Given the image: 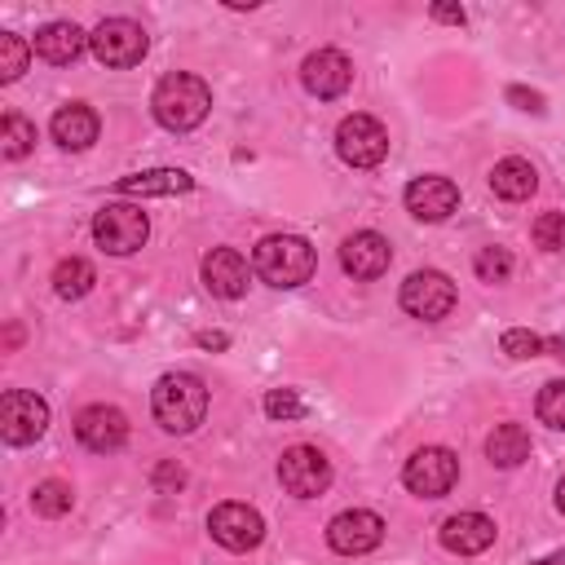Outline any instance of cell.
Segmentation results:
<instances>
[{"label": "cell", "instance_id": "1", "mask_svg": "<svg viewBox=\"0 0 565 565\" xmlns=\"http://www.w3.org/2000/svg\"><path fill=\"white\" fill-rule=\"evenodd\" d=\"M150 411L163 433L185 437L207 419V384L190 371H168V375H159V384L150 393Z\"/></svg>", "mask_w": 565, "mask_h": 565}, {"label": "cell", "instance_id": "2", "mask_svg": "<svg viewBox=\"0 0 565 565\" xmlns=\"http://www.w3.org/2000/svg\"><path fill=\"white\" fill-rule=\"evenodd\" d=\"M150 110H154V119H159L168 132H190V128H199V124L207 119V110H212V88H207L199 75H190V71H172V75H163V79L154 84Z\"/></svg>", "mask_w": 565, "mask_h": 565}, {"label": "cell", "instance_id": "3", "mask_svg": "<svg viewBox=\"0 0 565 565\" xmlns=\"http://www.w3.org/2000/svg\"><path fill=\"white\" fill-rule=\"evenodd\" d=\"M252 269L269 287H300L313 278L318 256L300 234H265L252 252Z\"/></svg>", "mask_w": 565, "mask_h": 565}, {"label": "cell", "instance_id": "4", "mask_svg": "<svg viewBox=\"0 0 565 565\" xmlns=\"http://www.w3.org/2000/svg\"><path fill=\"white\" fill-rule=\"evenodd\" d=\"M93 238L110 256H132L150 238V221H146V212L137 203H106L93 216Z\"/></svg>", "mask_w": 565, "mask_h": 565}, {"label": "cell", "instance_id": "5", "mask_svg": "<svg viewBox=\"0 0 565 565\" xmlns=\"http://www.w3.org/2000/svg\"><path fill=\"white\" fill-rule=\"evenodd\" d=\"M88 49L102 66H137L150 49V35L132 18H102L88 35Z\"/></svg>", "mask_w": 565, "mask_h": 565}, {"label": "cell", "instance_id": "6", "mask_svg": "<svg viewBox=\"0 0 565 565\" xmlns=\"http://www.w3.org/2000/svg\"><path fill=\"white\" fill-rule=\"evenodd\" d=\"M335 150L349 168H380L388 154V132L375 115H344L335 128Z\"/></svg>", "mask_w": 565, "mask_h": 565}, {"label": "cell", "instance_id": "7", "mask_svg": "<svg viewBox=\"0 0 565 565\" xmlns=\"http://www.w3.org/2000/svg\"><path fill=\"white\" fill-rule=\"evenodd\" d=\"M402 481H406V490L419 494V499H441V494H450V486L459 481V459H455V450H446V446H424V450H415V455L406 459Z\"/></svg>", "mask_w": 565, "mask_h": 565}, {"label": "cell", "instance_id": "8", "mask_svg": "<svg viewBox=\"0 0 565 565\" xmlns=\"http://www.w3.org/2000/svg\"><path fill=\"white\" fill-rule=\"evenodd\" d=\"M49 428V402L26 388H9L0 397V437L9 446H31Z\"/></svg>", "mask_w": 565, "mask_h": 565}, {"label": "cell", "instance_id": "9", "mask_svg": "<svg viewBox=\"0 0 565 565\" xmlns=\"http://www.w3.org/2000/svg\"><path fill=\"white\" fill-rule=\"evenodd\" d=\"M402 309L419 322H441L455 309V282L441 269H415L402 282Z\"/></svg>", "mask_w": 565, "mask_h": 565}, {"label": "cell", "instance_id": "10", "mask_svg": "<svg viewBox=\"0 0 565 565\" xmlns=\"http://www.w3.org/2000/svg\"><path fill=\"white\" fill-rule=\"evenodd\" d=\"M207 534H212L221 547H230V552H252V547L265 539V516H260L252 503L230 499V503H216V508L207 512Z\"/></svg>", "mask_w": 565, "mask_h": 565}, {"label": "cell", "instance_id": "11", "mask_svg": "<svg viewBox=\"0 0 565 565\" xmlns=\"http://www.w3.org/2000/svg\"><path fill=\"white\" fill-rule=\"evenodd\" d=\"M278 481L296 499H318L331 486V463H327V455L318 446H291L278 459Z\"/></svg>", "mask_w": 565, "mask_h": 565}, {"label": "cell", "instance_id": "12", "mask_svg": "<svg viewBox=\"0 0 565 565\" xmlns=\"http://www.w3.org/2000/svg\"><path fill=\"white\" fill-rule=\"evenodd\" d=\"M75 437L84 450L93 455H115L124 441H128V415L119 406H106V402H93L75 415Z\"/></svg>", "mask_w": 565, "mask_h": 565}, {"label": "cell", "instance_id": "13", "mask_svg": "<svg viewBox=\"0 0 565 565\" xmlns=\"http://www.w3.org/2000/svg\"><path fill=\"white\" fill-rule=\"evenodd\" d=\"M380 539H384V521L366 508H349V512L331 516V525H327V543L340 556H366L380 547Z\"/></svg>", "mask_w": 565, "mask_h": 565}, {"label": "cell", "instance_id": "14", "mask_svg": "<svg viewBox=\"0 0 565 565\" xmlns=\"http://www.w3.org/2000/svg\"><path fill=\"white\" fill-rule=\"evenodd\" d=\"M388 260H393V247H388V238L375 234V230H358V234H349V238L340 243V269H344L349 278H358V282L380 278V274L388 269Z\"/></svg>", "mask_w": 565, "mask_h": 565}, {"label": "cell", "instance_id": "15", "mask_svg": "<svg viewBox=\"0 0 565 565\" xmlns=\"http://www.w3.org/2000/svg\"><path fill=\"white\" fill-rule=\"evenodd\" d=\"M300 79H305V88H309L313 97L331 102V97H340V93L353 84V62H349L340 49H318V53H309V57L300 62Z\"/></svg>", "mask_w": 565, "mask_h": 565}, {"label": "cell", "instance_id": "16", "mask_svg": "<svg viewBox=\"0 0 565 565\" xmlns=\"http://www.w3.org/2000/svg\"><path fill=\"white\" fill-rule=\"evenodd\" d=\"M402 199L415 221H446L459 207V185L450 177H415Z\"/></svg>", "mask_w": 565, "mask_h": 565}, {"label": "cell", "instance_id": "17", "mask_svg": "<svg viewBox=\"0 0 565 565\" xmlns=\"http://www.w3.org/2000/svg\"><path fill=\"white\" fill-rule=\"evenodd\" d=\"M494 521L486 516V512H455V516H446L441 521V530H437V539H441V547L446 552H455V556H477V552H486L490 543H494Z\"/></svg>", "mask_w": 565, "mask_h": 565}, {"label": "cell", "instance_id": "18", "mask_svg": "<svg viewBox=\"0 0 565 565\" xmlns=\"http://www.w3.org/2000/svg\"><path fill=\"white\" fill-rule=\"evenodd\" d=\"M199 274H203V287L212 296H221V300H238L247 291V260L234 247H212L203 256Z\"/></svg>", "mask_w": 565, "mask_h": 565}, {"label": "cell", "instance_id": "19", "mask_svg": "<svg viewBox=\"0 0 565 565\" xmlns=\"http://www.w3.org/2000/svg\"><path fill=\"white\" fill-rule=\"evenodd\" d=\"M49 132H53V141H57L62 150H88V146L97 141V132H102V119H97L93 106L66 102V106H57V115L49 119Z\"/></svg>", "mask_w": 565, "mask_h": 565}, {"label": "cell", "instance_id": "20", "mask_svg": "<svg viewBox=\"0 0 565 565\" xmlns=\"http://www.w3.org/2000/svg\"><path fill=\"white\" fill-rule=\"evenodd\" d=\"M31 49H35V57H44L49 66H71L84 49H88V35L75 26V22H44L40 31H35V40H31Z\"/></svg>", "mask_w": 565, "mask_h": 565}, {"label": "cell", "instance_id": "21", "mask_svg": "<svg viewBox=\"0 0 565 565\" xmlns=\"http://www.w3.org/2000/svg\"><path fill=\"white\" fill-rule=\"evenodd\" d=\"M115 190L119 194H159V199H168V194H185V190H194V177L190 172H181V168H150V172H132V177H119L115 181Z\"/></svg>", "mask_w": 565, "mask_h": 565}, {"label": "cell", "instance_id": "22", "mask_svg": "<svg viewBox=\"0 0 565 565\" xmlns=\"http://www.w3.org/2000/svg\"><path fill=\"white\" fill-rule=\"evenodd\" d=\"M490 190H494L499 199H508V203H521V199H530V194L539 190V172H534L530 159L508 154V159H499V163L490 168Z\"/></svg>", "mask_w": 565, "mask_h": 565}, {"label": "cell", "instance_id": "23", "mask_svg": "<svg viewBox=\"0 0 565 565\" xmlns=\"http://www.w3.org/2000/svg\"><path fill=\"white\" fill-rule=\"evenodd\" d=\"M486 459L494 468H521L530 459V433L521 424H499L490 437H486Z\"/></svg>", "mask_w": 565, "mask_h": 565}, {"label": "cell", "instance_id": "24", "mask_svg": "<svg viewBox=\"0 0 565 565\" xmlns=\"http://www.w3.org/2000/svg\"><path fill=\"white\" fill-rule=\"evenodd\" d=\"M93 282H97V269H93L84 256H62V260L53 265V291H57L62 300H79V296H88Z\"/></svg>", "mask_w": 565, "mask_h": 565}, {"label": "cell", "instance_id": "25", "mask_svg": "<svg viewBox=\"0 0 565 565\" xmlns=\"http://www.w3.org/2000/svg\"><path fill=\"white\" fill-rule=\"evenodd\" d=\"M31 146H35V124L22 119L18 110H9L0 119V150H4V159H22V154H31Z\"/></svg>", "mask_w": 565, "mask_h": 565}, {"label": "cell", "instance_id": "26", "mask_svg": "<svg viewBox=\"0 0 565 565\" xmlns=\"http://www.w3.org/2000/svg\"><path fill=\"white\" fill-rule=\"evenodd\" d=\"M71 503H75V490L66 481H57V477H49V481H40L31 490V508L40 516H62V512H71Z\"/></svg>", "mask_w": 565, "mask_h": 565}, {"label": "cell", "instance_id": "27", "mask_svg": "<svg viewBox=\"0 0 565 565\" xmlns=\"http://www.w3.org/2000/svg\"><path fill=\"white\" fill-rule=\"evenodd\" d=\"M31 53H35V49H31L22 35H13V31H0V84H13V79L26 71Z\"/></svg>", "mask_w": 565, "mask_h": 565}, {"label": "cell", "instance_id": "28", "mask_svg": "<svg viewBox=\"0 0 565 565\" xmlns=\"http://www.w3.org/2000/svg\"><path fill=\"white\" fill-rule=\"evenodd\" d=\"M472 269H477V278L481 282H508L512 278V256H508V247H481L477 256H472Z\"/></svg>", "mask_w": 565, "mask_h": 565}, {"label": "cell", "instance_id": "29", "mask_svg": "<svg viewBox=\"0 0 565 565\" xmlns=\"http://www.w3.org/2000/svg\"><path fill=\"white\" fill-rule=\"evenodd\" d=\"M534 411H539V419H543L547 428H565V380H547V384L539 388Z\"/></svg>", "mask_w": 565, "mask_h": 565}, {"label": "cell", "instance_id": "30", "mask_svg": "<svg viewBox=\"0 0 565 565\" xmlns=\"http://www.w3.org/2000/svg\"><path fill=\"white\" fill-rule=\"evenodd\" d=\"M499 349L508 353V358H539V353H547V340L543 335H534V331H525V327H508L503 335H499Z\"/></svg>", "mask_w": 565, "mask_h": 565}, {"label": "cell", "instance_id": "31", "mask_svg": "<svg viewBox=\"0 0 565 565\" xmlns=\"http://www.w3.org/2000/svg\"><path fill=\"white\" fill-rule=\"evenodd\" d=\"M530 234H534L539 252H565V212H543L530 225Z\"/></svg>", "mask_w": 565, "mask_h": 565}, {"label": "cell", "instance_id": "32", "mask_svg": "<svg viewBox=\"0 0 565 565\" xmlns=\"http://www.w3.org/2000/svg\"><path fill=\"white\" fill-rule=\"evenodd\" d=\"M260 406H265L269 419H300L305 415V402L296 397V388H269Z\"/></svg>", "mask_w": 565, "mask_h": 565}, {"label": "cell", "instance_id": "33", "mask_svg": "<svg viewBox=\"0 0 565 565\" xmlns=\"http://www.w3.org/2000/svg\"><path fill=\"white\" fill-rule=\"evenodd\" d=\"M508 102H516L521 110H534V115H543V93H534V88H521V84H512V88H508Z\"/></svg>", "mask_w": 565, "mask_h": 565}, {"label": "cell", "instance_id": "34", "mask_svg": "<svg viewBox=\"0 0 565 565\" xmlns=\"http://www.w3.org/2000/svg\"><path fill=\"white\" fill-rule=\"evenodd\" d=\"M150 481H154V490H177L185 481V472H181V463H159Z\"/></svg>", "mask_w": 565, "mask_h": 565}, {"label": "cell", "instance_id": "35", "mask_svg": "<svg viewBox=\"0 0 565 565\" xmlns=\"http://www.w3.org/2000/svg\"><path fill=\"white\" fill-rule=\"evenodd\" d=\"M433 18H437V22H455V26H463V9H459V4H433Z\"/></svg>", "mask_w": 565, "mask_h": 565}, {"label": "cell", "instance_id": "36", "mask_svg": "<svg viewBox=\"0 0 565 565\" xmlns=\"http://www.w3.org/2000/svg\"><path fill=\"white\" fill-rule=\"evenodd\" d=\"M199 344H203V349H225L230 335H225V331H199Z\"/></svg>", "mask_w": 565, "mask_h": 565}, {"label": "cell", "instance_id": "37", "mask_svg": "<svg viewBox=\"0 0 565 565\" xmlns=\"http://www.w3.org/2000/svg\"><path fill=\"white\" fill-rule=\"evenodd\" d=\"M18 340H22V327H18V322H9V331H4V349H13Z\"/></svg>", "mask_w": 565, "mask_h": 565}, {"label": "cell", "instance_id": "38", "mask_svg": "<svg viewBox=\"0 0 565 565\" xmlns=\"http://www.w3.org/2000/svg\"><path fill=\"white\" fill-rule=\"evenodd\" d=\"M530 565H565V547L552 552V556H539V561H530Z\"/></svg>", "mask_w": 565, "mask_h": 565}, {"label": "cell", "instance_id": "39", "mask_svg": "<svg viewBox=\"0 0 565 565\" xmlns=\"http://www.w3.org/2000/svg\"><path fill=\"white\" fill-rule=\"evenodd\" d=\"M547 353H556L565 362V340H547Z\"/></svg>", "mask_w": 565, "mask_h": 565}, {"label": "cell", "instance_id": "40", "mask_svg": "<svg viewBox=\"0 0 565 565\" xmlns=\"http://www.w3.org/2000/svg\"><path fill=\"white\" fill-rule=\"evenodd\" d=\"M556 508L565 512V477H561V486H556Z\"/></svg>", "mask_w": 565, "mask_h": 565}]
</instances>
